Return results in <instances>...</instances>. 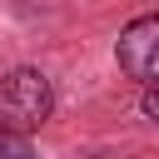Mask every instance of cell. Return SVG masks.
Listing matches in <instances>:
<instances>
[{
    "label": "cell",
    "mask_w": 159,
    "mask_h": 159,
    "mask_svg": "<svg viewBox=\"0 0 159 159\" xmlns=\"http://www.w3.org/2000/svg\"><path fill=\"white\" fill-rule=\"evenodd\" d=\"M114 55H119V70L129 80H139V84L159 80V10L129 20L124 35H119V45H114Z\"/></svg>",
    "instance_id": "cell-2"
},
{
    "label": "cell",
    "mask_w": 159,
    "mask_h": 159,
    "mask_svg": "<svg viewBox=\"0 0 159 159\" xmlns=\"http://www.w3.org/2000/svg\"><path fill=\"white\" fill-rule=\"evenodd\" d=\"M144 114H149V119H159V80H149V84H144Z\"/></svg>",
    "instance_id": "cell-4"
},
{
    "label": "cell",
    "mask_w": 159,
    "mask_h": 159,
    "mask_svg": "<svg viewBox=\"0 0 159 159\" xmlns=\"http://www.w3.org/2000/svg\"><path fill=\"white\" fill-rule=\"evenodd\" d=\"M50 109H55V89L40 70H10L0 80V124L5 129L30 134L50 119Z\"/></svg>",
    "instance_id": "cell-1"
},
{
    "label": "cell",
    "mask_w": 159,
    "mask_h": 159,
    "mask_svg": "<svg viewBox=\"0 0 159 159\" xmlns=\"http://www.w3.org/2000/svg\"><path fill=\"white\" fill-rule=\"evenodd\" d=\"M0 159H35V149H30V139L20 129H5L0 124Z\"/></svg>",
    "instance_id": "cell-3"
}]
</instances>
